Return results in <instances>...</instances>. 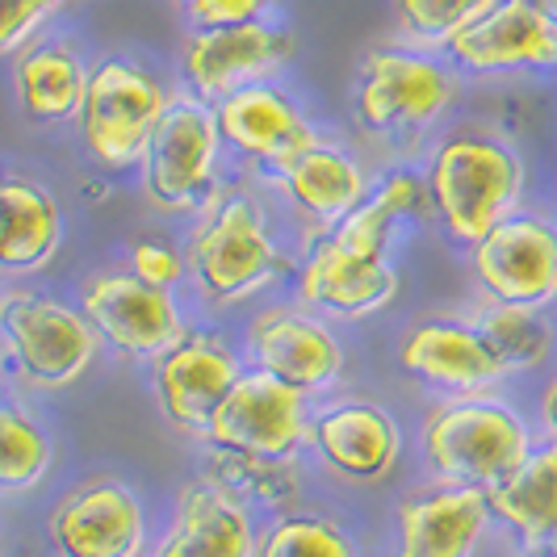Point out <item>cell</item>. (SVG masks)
Listing matches in <instances>:
<instances>
[{
  "label": "cell",
  "mask_w": 557,
  "mask_h": 557,
  "mask_svg": "<svg viewBox=\"0 0 557 557\" xmlns=\"http://www.w3.org/2000/svg\"><path fill=\"white\" fill-rule=\"evenodd\" d=\"M445 59L466 81H541L557 76V29L532 0H499L448 42Z\"/></svg>",
  "instance_id": "obj_18"
},
{
  "label": "cell",
  "mask_w": 557,
  "mask_h": 557,
  "mask_svg": "<svg viewBox=\"0 0 557 557\" xmlns=\"http://www.w3.org/2000/svg\"><path fill=\"white\" fill-rule=\"evenodd\" d=\"M72 298L81 302L101 348L131 364H151L194 323V314L176 289L147 285L122 260L84 273Z\"/></svg>",
  "instance_id": "obj_10"
},
{
  "label": "cell",
  "mask_w": 557,
  "mask_h": 557,
  "mask_svg": "<svg viewBox=\"0 0 557 557\" xmlns=\"http://www.w3.org/2000/svg\"><path fill=\"white\" fill-rule=\"evenodd\" d=\"M101 339L88 327L76 298L9 281L0 285V377L4 391L42 398L63 394L101 361Z\"/></svg>",
  "instance_id": "obj_6"
},
{
  "label": "cell",
  "mask_w": 557,
  "mask_h": 557,
  "mask_svg": "<svg viewBox=\"0 0 557 557\" xmlns=\"http://www.w3.org/2000/svg\"><path fill=\"white\" fill-rule=\"evenodd\" d=\"M201 448V474L223 482L231 495L256 507V511H289L302 495V461H269V457H248V453H226V448Z\"/></svg>",
  "instance_id": "obj_28"
},
{
  "label": "cell",
  "mask_w": 557,
  "mask_h": 557,
  "mask_svg": "<svg viewBox=\"0 0 557 557\" xmlns=\"http://www.w3.org/2000/svg\"><path fill=\"white\" fill-rule=\"evenodd\" d=\"M0 394H4V377H0Z\"/></svg>",
  "instance_id": "obj_39"
},
{
  "label": "cell",
  "mask_w": 557,
  "mask_h": 557,
  "mask_svg": "<svg viewBox=\"0 0 557 557\" xmlns=\"http://www.w3.org/2000/svg\"><path fill=\"white\" fill-rule=\"evenodd\" d=\"M244 348L219 319H194L189 332L147 364L156 411L172 432L201 441L231 386L244 377Z\"/></svg>",
  "instance_id": "obj_12"
},
{
  "label": "cell",
  "mask_w": 557,
  "mask_h": 557,
  "mask_svg": "<svg viewBox=\"0 0 557 557\" xmlns=\"http://www.w3.org/2000/svg\"><path fill=\"white\" fill-rule=\"evenodd\" d=\"M172 4H185V0H172Z\"/></svg>",
  "instance_id": "obj_40"
},
{
  "label": "cell",
  "mask_w": 557,
  "mask_h": 557,
  "mask_svg": "<svg viewBox=\"0 0 557 557\" xmlns=\"http://www.w3.org/2000/svg\"><path fill=\"white\" fill-rule=\"evenodd\" d=\"M147 557H151V554H147Z\"/></svg>",
  "instance_id": "obj_42"
},
{
  "label": "cell",
  "mask_w": 557,
  "mask_h": 557,
  "mask_svg": "<svg viewBox=\"0 0 557 557\" xmlns=\"http://www.w3.org/2000/svg\"><path fill=\"white\" fill-rule=\"evenodd\" d=\"M541 432L503 391L432 398L419 416V466L432 482L491 491L524 466Z\"/></svg>",
  "instance_id": "obj_5"
},
{
  "label": "cell",
  "mask_w": 557,
  "mask_h": 557,
  "mask_svg": "<svg viewBox=\"0 0 557 557\" xmlns=\"http://www.w3.org/2000/svg\"><path fill=\"white\" fill-rule=\"evenodd\" d=\"M310 403L314 398L281 386L277 377L260 369H244V377L219 403V411L197 445L269 457V461H307Z\"/></svg>",
  "instance_id": "obj_17"
},
{
  "label": "cell",
  "mask_w": 557,
  "mask_h": 557,
  "mask_svg": "<svg viewBox=\"0 0 557 557\" xmlns=\"http://www.w3.org/2000/svg\"><path fill=\"white\" fill-rule=\"evenodd\" d=\"M72 0H0V59L26 51Z\"/></svg>",
  "instance_id": "obj_33"
},
{
  "label": "cell",
  "mask_w": 557,
  "mask_h": 557,
  "mask_svg": "<svg viewBox=\"0 0 557 557\" xmlns=\"http://www.w3.org/2000/svg\"><path fill=\"white\" fill-rule=\"evenodd\" d=\"M398 369L432 398L503 391L507 377L466 314H423L394 344Z\"/></svg>",
  "instance_id": "obj_20"
},
{
  "label": "cell",
  "mask_w": 557,
  "mask_h": 557,
  "mask_svg": "<svg viewBox=\"0 0 557 557\" xmlns=\"http://www.w3.org/2000/svg\"><path fill=\"white\" fill-rule=\"evenodd\" d=\"M403 239L407 226L369 197L327 235H314L302 244L289 298L323 314L335 327L382 314L403 289V269H398Z\"/></svg>",
  "instance_id": "obj_3"
},
{
  "label": "cell",
  "mask_w": 557,
  "mask_h": 557,
  "mask_svg": "<svg viewBox=\"0 0 557 557\" xmlns=\"http://www.w3.org/2000/svg\"><path fill=\"white\" fill-rule=\"evenodd\" d=\"M55 432L26 394H0V495H29L55 470Z\"/></svg>",
  "instance_id": "obj_27"
},
{
  "label": "cell",
  "mask_w": 557,
  "mask_h": 557,
  "mask_svg": "<svg viewBox=\"0 0 557 557\" xmlns=\"http://www.w3.org/2000/svg\"><path fill=\"white\" fill-rule=\"evenodd\" d=\"M532 9H536V13H545V22L557 29V0H532Z\"/></svg>",
  "instance_id": "obj_37"
},
{
  "label": "cell",
  "mask_w": 557,
  "mask_h": 557,
  "mask_svg": "<svg viewBox=\"0 0 557 557\" xmlns=\"http://www.w3.org/2000/svg\"><path fill=\"white\" fill-rule=\"evenodd\" d=\"M536 432H541V441H554L557 445V361L549 369V377H545V386L536 394Z\"/></svg>",
  "instance_id": "obj_35"
},
{
  "label": "cell",
  "mask_w": 557,
  "mask_h": 557,
  "mask_svg": "<svg viewBox=\"0 0 557 557\" xmlns=\"http://www.w3.org/2000/svg\"><path fill=\"white\" fill-rule=\"evenodd\" d=\"M92 59L67 29H47L26 51L9 59V88L13 106L34 131H63L76 126L88 92Z\"/></svg>",
  "instance_id": "obj_22"
},
{
  "label": "cell",
  "mask_w": 557,
  "mask_h": 557,
  "mask_svg": "<svg viewBox=\"0 0 557 557\" xmlns=\"http://www.w3.org/2000/svg\"><path fill=\"white\" fill-rule=\"evenodd\" d=\"M491 4H499V0H391L394 34L407 47L445 55L448 42L466 26H474Z\"/></svg>",
  "instance_id": "obj_30"
},
{
  "label": "cell",
  "mask_w": 557,
  "mask_h": 557,
  "mask_svg": "<svg viewBox=\"0 0 557 557\" xmlns=\"http://www.w3.org/2000/svg\"><path fill=\"white\" fill-rule=\"evenodd\" d=\"M147 507L117 474H92L67 486L47 511V545L55 557H147Z\"/></svg>",
  "instance_id": "obj_15"
},
{
  "label": "cell",
  "mask_w": 557,
  "mask_h": 557,
  "mask_svg": "<svg viewBox=\"0 0 557 557\" xmlns=\"http://www.w3.org/2000/svg\"><path fill=\"white\" fill-rule=\"evenodd\" d=\"M122 264L139 281L156 285V289H176V294H185V244H176V239H168V235H156V231L135 235V239L126 244Z\"/></svg>",
  "instance_id": "obj_32"
},
{
  "label": "cell",
  "mask_w": 557,
  "mask_h": 557,
  "mask_svg": "<svg viewBox=\"0 0 557 557\" xmlns=\"http://www.w3.org/2000/svg\"><path fill=\"white\" fill-rule=\"evenodd\" d=\"M67 244L59 194L34 172L0 164V285L42 277Z\"/></svg>",
  "instance_id": "obj_24"
},
{
  "label": "cell",
  "mask_w": 557,
  "mask_h": 557,
  "mask_svg": "<svg viewBox=\"0 0 557 557\" xmlns=\"http://www.w3.org/2000/svg\"><path fill=\"white\" fill-rule=\"evenodd\" d=\"M214 122L226 143V156L235 172H264V168L289 160L323 135V126L310 117L302 97L285 81H264L239 88L214 106Z\"/></svg>",
  "instance_id": "obj_19"
},
{
  "label": "cell",
  "mask_w": 557,
  "mask_h": 557,
  "mask_svg": "<svg viewBox=\"0 0 557 557\" xmlns=\"http://www.w3.org/2000/svg\"><path fill=\"white\" fill-rule=\"evenodd\" d=\"M516 557H557V541H545V545H516Z\"/></svg>",
  "instance_id": "obj_36"
},
{
  "label": "cell",
  "mask_w": 557,
  "mask_h": 557,
  "mask_svg": "<svg viewBox=\"0 0 557 557\" xmlns=\"http://www.w3.org/2000/svg\"><path fill=\"white\" fill-rule=\"evenodd\" d=\"M189 29L251 26V22H281V0H185L176 4Z\"/></svg>",
  "instance_id": "obj_34"
},
{
  "label": "cell",
  "mask_w": 557,
  "mask_h": 557,
  "mask_svg": "<svg viewBox=\"0 0 557 557\" xmlns=\"http://www.w3.org/2000/svg\"><path fill=\"white\" fill-rule=\"evenodd\" d=\"M554 310H557V302H554Z\"/></svg>",
  "instance_id": "obj_41"
},
{
  "label": "cell",
  "mask_w": 557,
  "mask_h": 557,
  "mask_svg": "<svg viewBox=\"0 0 557 557\" xmlns=\"http://www.w3.org/2000/svg\"><path fill=\"white\" fill-rule=\"evenodd\" d=\"M185 294L210 319L260 307L298 273V235L248 172H231L185 231Z\"/></svg>",
  "instance_id": "obj_1"
},
{
  "label": "cell",
  "mask_w": 557,
  "mask_h": 557,
  "mask_svg": "<svg viewBox=\"0 0 557 557\" xmlns=\"http://www.w3.org/2000/svg\"><path fill=\"white\" fill-rule=\"evenodd\" d=\"M369 197H373L382 210H391L407 231H411V226H432V194H428V181H423V168L419 164L377 168L373 194Z\"/></svg>",
  "instance_id": "obj_31"
},
{
  "label": "cell",
  "mask_w": 557,
  "mask_h": 557,
  "mask_svg": "<svg viewBox=\"0 0 557 557\" xmlns=\"http://www.w3.org/2000/svg\"><path fill=\"white\" fill-rule=\"evenodd\" d=\"M491 524L486 491L423 482L394 507V557H474Z\"/></svg>",
  "instance_id": "obj_23"
},
{
  "label": "cell",
  "mask_w": 557,
  "mask_h": 557,
  "mask_svg": "<svg viewBox=\"0 0 557 557\" xmlns=\"http://www.w3.org/2000/svg\"><path fill=\"white\" fill-rule=\"evenodd\" d=\"M256 557H361V545L348 524L327 511L289 507L269 516V524H260Z\"/></svg>",
  "instance_id": "obj_29"
},
{
  "label": "cell",
  "mask_w": 557,
  "mask_h": 557,
  "mask_svg": "<svg viewBox=\"0 0 557 557\" xmlns=\"http://www.w3.org/2000/svg\"><path fill=\"white\" fill-rule=\"evenodd\" d=\"M470 277L482 298L554 307L557 302V214L516 210L466 251Z\"/></svg>",
  "instance_id": "obj_16"
},
{
  "label": "cell",
  "mask_w": 557,
  "mask_h": 557,
  "mask_svg": "<svg viewBox=\"0 0 557 557\" xmlns=\"http://www.w3.org/2000/svg\"><path fill=\"white\" fill-rule=\"evenodd\" d=\"M231 156L214 122V106L176 88L160 131L139 164L143 201L164 219H197L231 181Z\"/></svg>",
  "instance_id": "obj_8"
},
{
  "label": "cell",
  "mask_w": 557,
  "mask_h": 557,
  "mask_svg": "<svg viewBox=\"0 0 557 557\" xmlns=\"http://www.w3.org/2000/svg\"><path fill=\"white\" fill-rule=\"evenodd\" d=\"M256 507L231 495L210 474H194L176 491L168 529L156 536L151 557H256Z\"/></svg>",
  "instance_id": "obj_21"
},
{
  "label": "cell",
  "mask_w": 557,
  "mask_h": 557,
  "mask_svg": "<svg viewBox=\"0 0 557 557\" xmlns=\"http://www.w3.org/2000/svg\"><path fill=\"white\" fill-rule=\"evenodd\" d=\"M235 335H239L248 369H260L307 398L339 391L348 373V348L335 332V323L294 302L289 294L251 307Z\"/></svg>",
  "instance_id": "obj_11"
},
{
  "label": "cell",
  "mask_w": 557,
  "mask_h": 557,
  "mask_svg": "<svg viewBox=\"0 0 557 557\" xmlns=\"http://www.w3.org/2000/svg\"><path fill=\"white\" fill-rule=\"evenodd\" d=\"M461 92L466 76L441 51H419L394 38L373 42L357 59L348 106L364 143L382 151L386 164H419L432 139L445 131Z\"/></svg>",
  "instance_id": "obj_2"
},
{
  "label": "cell",
  "mask_w": 557,
  "mask_h": 557,
  "mask_svg": "<svg viewBox=\"0 0 557 557\" xmlns=\"http://www.w3.org/2000/svg\"><path fill=\"white\" fill-rule=\"evenodd\" d=\"M554 214H557V168H554Z\"/></svg>",
  "instance_id": "obj_38"
},
{
  "label": "cell",
  "mask_w": 557,
  "mask_h": 557,
  "mask_svg": "<svg viewBox=\"0 0 557 557\" xmlns=\"http://www.w3.org/2000/svg\"><path fill=\"white\" fill-rule=\"evenodd\" d=\"M495 524L516 536V545L557 541V445L541 441L516 474L486 491Z\"/></svg>",
  "instance_id": "obj_26"
},
{
  "label": "cell",
  "mask_w": 557,
  "mask_h": 557,
  "mask_svg": "<svg viewBox=\"0 0 557 557\" xmlns=\"http://www.w3.org/2000/svg\"><path fill=\"white\" fill-rule=\"evenodd\" d=\"M294 59H298V38L281 22L185 29L176 47V88L206 106H219L239 88L281 81Z\"/></svg>",
  "instance_id": "obj_14"
},
{
  "label": "cell",
  "mask_w": 557,
  "mask_h": 557,
  "mask_svg": "<svg viewBox=\"0 0 557 557\" xmlns=\"http://www.w3.org/2000/svg\"><path fill=\"white\" fill-rule=\"evenodd\" d=\"M373 176L377 172L369 168L364 151H357L352 143H344L332 131H323L310 147L294 151L289 160L264 168V172H256L251 181L273 197L281 219L298 235V244H307L314 235H327L357 206L369 201Z\"/></svg>",
  "instance_id": "obj_9"
},
{
  "label": "cell",
  "mask_w": 557,
  "mask_h": 557,
  "mask_svg": "<svg viewBox=\"0 0 557 557\" xmlns=\"http://www.w3.org/2000/svg\"><path fill=\"white\" fill-rule=\"evenodd\" d=\"M172 97H176V81H168L143 55L113 51V55L92 59L88 92L76 117V139L88 164L110 176L139 172Z\"/></svg>",
  "instance_id": "obj_7"
},
{
  "label": "cell",
  "mask_w": 557,
  "mask_h": 557,
  "mask_svg": "<svg viewBox=\"0 0 557 557\" xmlns=\"http://www.w3.org/2000/svg\"><path fill=\"white\" fill-rule=\"evenodd\" d=\"M478 327L482 344L491 348L495 364L507 382L532 377L557 361V310L554 307H520V302H495L478 294L461 310Z\"/></svg>",
  "instance_id": "obj_25"
},
{
  "label": "cell",
  "mask_w": 557,
  "mask_h": 557,
  "mask_svg": "<svg viewBox=\"0 0 557 557\" xmlns=\"http://www.w3.org/2000/svg\"><path fill=\"white\" fill-rule=\"evenodd\" d=\"M419 168L432 194V226L453 248L470 251L486 231L524 210L529 164L520 147L491 126H445L423 151Z\"/></svg>",
  "instance_id": "obj_4"
},
{
  "label": "cell",
  "mask_w": 557,
  "mask_h": 557,
  "mask_svg": "<svg viewBox=\"0 0 557 557\" xmlns=\"http://www.w3.org/2000/svg\"><path fill=\"white\" fill-rule=\"evenodd\" d=\"M407 432L386 403L373 394L332 391L310 403L307 457L323 474L348 486H382L398 474Z\"/></svg>",
  "instance_id": "obj_13"
}]
</instances>
